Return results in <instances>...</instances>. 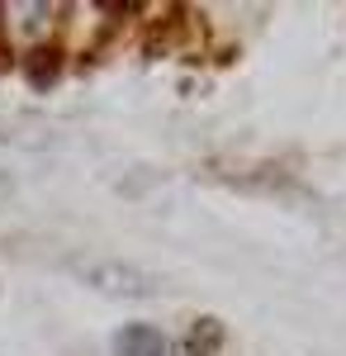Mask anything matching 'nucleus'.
<instances>
[{
	"label": "nucleus",
	"mask_w": 346,
	"mask_h": 356,
	"mask_svg": "<svg viewBox=\"0 0 346 356\" xmlns=\"http://www.w3.org/2000/svg\"><path fill=\"white\" fill-rule=\"evenodd\" d=\"M76 275L85 285L105 290V295H119V300H147V295H157V275L138 271V266H124V261H76Z\"/></svg>",
	"instance_id": "f257e3e1"
},
{
	"label": "nucleus",
	"mask_w": 346,
	"mask_h": 356,
	"mask_svg": "<svg viewBox=\"0 0 346 356\" xmlns=\"http://www.w3.org/2000/svg\"><path fill=\"white\" fill-rule=\"evenodd\" d=\"M0 15H5V33H15V38H28V33L43 38V33L53 29L57 10L53 5H5Z\"/></svg>",
	"instance_id": "f03ea898"
},
{
	"label": "nucleus",
	"mask_w": 346,
	"mask_h": 356,
	"mask_svg": "<svg viewBox=\"0 0 346 356\" xmlns=\"http://www.w3.org/2000/svg\"><path fill=\"white\" fill-rule=\"evenodd\" d=\"M114 356H166V337L152 323H129L114 337Z\"/></svg>",
	"instance_id": "7ed1b4c3"
},
{
	"label": "nucleus",
	"mask_w": 346,
	"mask_h": 356,
	"mask_svg": "<svg viewBox=\"0 0 346 356\" xmlns=\"http://www.w3.org/2000/svg\"><path fill=\"white\" fill-rule=\"evenodd\" d=\"M223 347V323L218 318H195V328L181 342V356H218Z\"/></svg>",
	"instance_id": "20e7f679"
}]
</instances>
